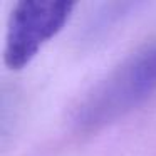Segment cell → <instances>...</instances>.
Masks as SVG:
<instances>
[{
	"label": "cell",
	"mask_w": 156,
	"mask_h": 156,
	"mask_svg": "<svg viewBox=\"0 0 156 156\" xmlns=\"http://www.w3.org/2000/svg\"><path fill=\"white\" fill-rule=\"evenodd\" d=\"M156 96V37L126 57L76 104L79 131H98Z\"/></svg>",
	"instance_id": "cell-1"
},
{
	"label": "cell",
	"mask_w": 156,
	"mask_h": 156,
	"mask_svg": "<svg viewBox=\"0 0 156 156\" xmlns=\"http://www.w3.org/2000/svg\"><path fill=\"white\" fill-rule=\"evenodd\" d=\"M74 9V2H17L9 15L4 47L5 66L10 71H20L29 66L39 51L64 29Z\"/></svg>",
	"instance_id": "cell-2"
}]
</instances>
